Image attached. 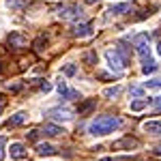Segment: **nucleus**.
Instances as JSON below:
<instances>
[{"instance_id": "1a4fd4ad", "label": "nucleus", "mask_w": 161, "mask_h": 161, "mask_svg": "<svg viewBox=\"0 0 161 161\" xmlns=\"http://www.w3.org/2000/svg\"><path fill=\"white\" fill-rule=\"evenodd\" d=\"M137 146H140V142L133 137H123V140L114 142V148H137Z\"/></svg>"}, {"instance_id": "c85d7f7f", "label": "nucleus", "mask_w": 161, "mask_h": 161, "mask_svg": "<svg viewBox=\"0 0 161 161\" xmlns=\"http://www.w3.org/2000/svg\"><path fill=\"white\" fill-rule=\"evenodd\" d=\"M157 52H159V56H161V41L157 43Z\"/></svg>"}, {"instance_id": "6ab92c4d", "label": "nucleus", "mask_w": 161, "mask_h": 161, "mask_svg": "<svg viewBox=\"0 0 161 161\" xmlns=\"http://www.w3.org/2000/svg\"><path fill=\"white\" fill-rule=\"evenodd\" d=\"M155 71H157V64H155V62H148V64H142V73H155Z\"/></svg>"}, {"instance_id": "9d476101", "label": "nucleus", "mask_w": 161, "mask_h": 161, "mask_svg": "<svg viewBox=\"0 0 161 161\" xmlns=\"http://www.w3.org/2000/svg\"><path fill=\"white\" fill-rule=\"evenodd\" d=\"M90 35H92V26L90 24H80L73 28V37L84 39V37H90Z\"/></svg>"}, {"instance_id": "c756f323", "label": "nucleus", "mask_w": 161, "mask_h": 161, "mask_svg": "<svg viewBox=\"0 0 161 161\" xmlns=\"http://www.w3.org/2000/svg\"><path fill=\"white\" fill-rule=\"evenodd\" d=\"M86 2H88V4H95V2H97V0H86Z\"/></svg>"}, {"instance_id": "a211bd4d", "label": "nucleus", "mask_w": 161, "mask_h": 161, "mask_svg": "<svg viewBox=\"0 0 161 161\" xmlns=\"http://www.w3.org/2000/svg\"><path fill=\"white\" fill-rule=\"evenodd\" d=\"M43 45H47V39H45V37H39L37 41H35V50H37V52H43V50H45Z\"/></svg>"}, {"instance_id": "bb28decb", "label": "nucleus", "mask_w": 161, "mask_h": 161, "mask_svg": "<svg viewBox=\"0 0 161 161\" xmlns=\"http://www.w3.org/2000/svg\"><path fill=\"white\" fill-rule=\"evenodd\" d=\"M37 136H39V131H30V133H28V137H30V140H37Z\"/></svg>"}, {"instance_id": "39448f33", "label": "nucleus", "mask_w": 161, "mask_h": 161, "mask_svg": "<svg viewBox=\"0 0 161 161\" xmlns=\"http://www.w3.org/2000/svg\"><path fill=\"white\" fill-rule=\"evenodd\" d=\"M9 153H11V159H17L22 161L28 157V153H26L24 144H19V142H15V144H11V148H9Z\"/></svg>"}, {"instance_id": "7c9ffc66", "label": "nucleus", "mask_w": 161, "mask_h": 161, "mask_svg": "<svg viewBox=\"0 0 161 161\" xmlns=\"http://www.w3.org/2000/svg\"><path fill=\"white\" fill-rule=\"evenodd\" d=\"M0 71H2V62H0Z\"/></svg>"}, {"instance_id": "6e6552de", "label": "nucleus", "mask_w": 161, "mask_h": 161, "mask_svg": "<svg viewBox=\"0 0 161 161\" xmlns=\"http://www.w3.org/2000/svg\"><path fill=\"white\" fill-rule=\"evenodd\" d=\"M47 116H50L52 120H71V118H73L71 112L67 110V108H64V110H52Z\"/></svg>"}, {"instance_id": "dca6fc26", "label": "nucleus", "mask_w": 161, "mask_h": 161, "mask_svg": "<svg viewBox=\"0 0 161 161\" xmlns=\"http://www.w3.org/2000/svg\"><path fill=\"white\" fill-rule=\"evenodd\" d=\"M62 73L71 77V75H75V73H77V67H75L73 62H69V64H64V67H62Z\"/></svg>"}, {"instance_id": "4468645a", "label": "nucleus", "mask_w": 161, "mask_h": 161, "mask_svg": "<svg viewBox=\"0 0 161 161\" xmlns=\"http://www.w3.org/2000/svg\"><path fill=\"white\" fill-rule=\"evenodd\" d=\"M24 120H26V114H24V112H17L13 118H9V120H7V127H19Z\"/></svg>"}, {"instance_id": "393cba45", "label": "nucleus", "mask_w": 161, "mask_h": 161, "mask_svg": "<svg viewBox=\"0 0 161 161\" xmlns=\"http://www.w3.org/2000/svg\"><path fill=\"white\" fill-rule=\"evenodd\" d=\"M131 95H136V97H140V95H142V88H131Z\"/></svg>"}, {"instance_id": "7ed1b4c3", "label": "nucleus", "mask_w": 161, "mask_h": 161, "mask_svg": "<svg viewBox=\"0 0 161 161\" xmlns=\"http://www.w3.org/2000/svg\"><path fill=\"white\" fill-rule=\"evenodd\" d=\"M58 15H60L62 19H82V17H84V11L73 4V7H62Z\"/></svg>"}, {"instance_id": "9b49d317", "label": "nucleus", "mask_w": 161, "mask_h": 161, "mask_svg": "<svg viewBox=\"0 0 161 161\" xmlns=\"http://www.w3.org/2000/svg\"><path fill=\"white\" fill-rule=\"evenodd\" d=\"M43 133H45V136H50V137H56V136H62V133H64V129L58 127V125H45Z\"/></svg>"}, {"instance_id": "cd10ccee", "label": "nucleus", "mask_w": 161, "mask_h": 161, "mask_svg": "<svg viewBox=\"0 0 161 161\" xmlns=\"http://www.w3.org/2000/svg\"><path fill=\"white\" fill-rule=\"evenodd\" d=\"M99 161H116V159H112V157H103V159H99Z\"/></svg>"}, {"instance_id": "f8f14e48", "label": "nucleus", "mask_w": 161, "mask_h": 161, "mask_svg": "<svg viewBox=\"0 0 161 161\" xmlns=\"http://www.w3.org/2000/svg\"><path fill=\"white\" fill-rule=\"evenodd\" d=\"M125 11H129V2H118V4H112L108 13H112V15H123Z\"/></svg>"}, {"instance_id": "2eb2a0df", "label": "nucleus", "mask_w": 161, "mask_h": 161, "mask_svg": "<svg viewBox=\"0 0 161 161\" xmlns=\"http://www.w3.org/2000/svg\"><path fill=\"white\" fill-rule=\"evenodd\" d=\"M146 105H148V101L146 99H140V101H131V112H142V110H146Z\"/></svg>"}, {"instance_id": "f257e3e1", "label": "nucleus", "mask_w": 161, "mask_h": 161, "mask_svg": "<svg viewBox=\"0 0 161 161\" xmlns=\"http://www.w3.org/2000/svg\"><path fill=\"white\" fill-rule=\"evenodd\" d=\"M118 127H120V118H116V116H99V118H95L90 123L88 131H90V136H108Z\"/></svg>"}, {"instance_id": "473e14b6", "label": "nucleus", "mask_w": 161, "mask_h": 161, "mask_svg": "<svg viewBox=\"0 0 161 161\" xmlns=\"http://www.w3.org/2000/svg\"><path fill=\"white\" fill-rule=\"evenodd\" d=\"M159 153H161V148H159Z\"/></svg>"}, {"instance_id": "b1692460", "label": "nucleus", "mask_w": 161, "mask_h": 161, "mask_svg": "<svg viewBox=\"0 0 161 161\" xmlns=\"http://www.w3.org/2000/svg\"><path fill=\"white\" fill-rule=\"evenodd\" d=\"M2 148H4V137H0V161L4 159V150Z\"/></svg>"}, {"instance_id": "aec40b11", "label": "nucleus", "mask_w": 161, "mask_h": 161, "mask_svg": "<svg viewBox=\"0 0 161 161\" xmlns=\"http://www.w3.org/2000/svg\"><path fill=\"white\" fill-rule=\"evenodd\" d=\"M120 92V86H114V88H105L103 90V97H116Z\"/></svg>"}, {"instance_id": "a878e982", "label": "nucleus", "mask_w": 161, "mask_h": 161, "mask_svg": "<svg viewBox=\"0 0 161 161\" xmlns=\"http://www.w3.org/2000/svg\"><path fill=\"white\" fill-rule=\"evenodd\" d=\"M41 90H43V92H47V90H52V86L47 84V82H43V84H41Z\"/></svg>"}, {"instance_id": "20e7f679", "label": "nucleus", "mask_w": 161, "mask_h": 161, "mask_svg": "<svg viewBox=\"0 0 161 161\" xmlns=\"http://www.w3.org/2000/svg\"><path fill=\"white\" fill-rule=\"evenodd\" d=\"M7 43L11 45V50H22V47L26 45V37L19 35V32H11L9 39H7Z\"/></svg>"}, {"instance_id": "412c9836", "label": "nucleus", "mask_w": 161, "mask_h": 161, "mask_svg": "<svg viewBox=\"0 0 161 161\" xmlns=\"http://www.w3.org/2000/svg\"><path fill=\"white\" fill-rule=\"evenodd\" d=\"M144 86L146 88H161V77H153V80H148Z\"/></svg>"}, {"instance_id": "423d86ee", "label": "nucleus", "mask_w": 161, "mask_h": 161, "mask_svg": "<svg viewBox=\"0 0 161 161\" xmlns=\"http://www.w3.org/2000/svg\"><path fill=\"white\" fill-rule=\"evenodd\" d=\"M95 108H97V99H86L84 103H80L77 112H80V116H88Z\"/></svg>"}, {"instance_id": "0eeeda50", "label": "nucleus", "mask_w": 161, "mask_h": 161, "mask_svg": "<svg viewBox=\"0 0 161 161\" xmlns=\"http://www.w3.org/2000/svg\"><path fill=\"white\" fill-rule=\"evenodd\" d=\"M144 131L150 133V136H161V120H148V123L142 125Z\"/></svg>"}, {"instance_id": "ddd939ff", "label": "nucleus", "mask_w": 161, "mask_h": 161, "mask_svg": "<svg viewBox=\"0 0 161 161\" xmlns=\"http://www.w3.org/2000/svg\"><path fill=\"white\" fill-rule=\"evenodd\" d=\"M54 153H56V148L52 144H37V155H41V157H47V155H54Z\"/></svg>"}, {"instance_id": "4be33fe9", "label": "nucleus", "mask_w": 161, "mask_h": 161, "mask_svg": "<svg viewBox=\"0 0 161 161\" xmlns=\"http://www.w3.org/2000/svg\"><path fill=\"white\" fill-rule=\"evenodd\" d=\"M7 7H9V9H22L24 2H22V0H7Z\"/></svg>"}, {"instance_id": "f3484780", "label": "nucleus", "mask_w": 161, "mask_h": 161, "mask_svg": "<svg viewBox=\"0 0 161 161\" xmlns=\"http://www.w3.org/2000/svg\"><path fill=\"white\" fill-rule=\"evenodd\" d=\"M84 60H86L88 64H97V60H99V56H97L95 52H88V54H84Z\"/></svg>"}, {"instance_id": "f03ea898", "label": "nucleus", "mask_w": 161, "mask_h": 161, "mask_svg": "<svg viewBox=\"0 0 161 161\" xmlns=\"http://www.w3.org/2000/svg\"><path fill=\"white\" fill-rule=\"evenodd\" d=\"M105 60H108L110 69L116 75H120V73H123V69L127 67V60L123 58V54L116 50V47H114V50H112V47H110V50H105Z\"/></svg>"}, {"instance_id": "5701e85b", "label": "nucleus", "mask_w": 161, "mask_h": 161, "mask_svg": "<svg viewBox=\"0 0 161 161\" xmlns=\"http://www.w3.org/2000/svg\"><path fill=\"white\" fill-rule=\"evenodd\" d=\"M150 103H153V108H155V112H159V114H161V95H159V97H155V99L150 101Z\"/></svg>"}, {"instance_id": "2f4dec72", "label": "nucleus", "mask_w": 161, "mask_h": 161, "mask_svg": "<svg viewBox=\"0 0 161 161\" xmlns=\"http://www.w3.org/2000/svg\"><path fill=\"white\" fill-rule=\"evenodd\" d=\"M0 114H2V105H0Z\"/></svg>"}]
</instances>
